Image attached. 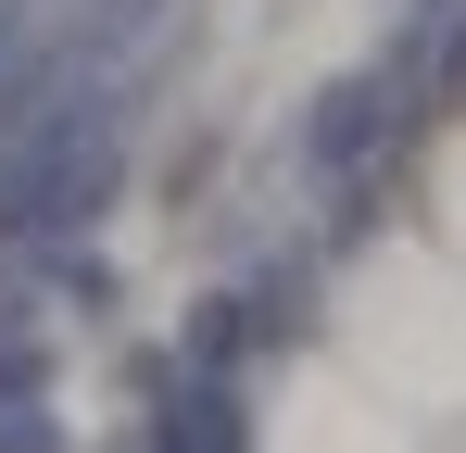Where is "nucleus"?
Here are the masks:
<instances>
[{
  "instance_id": "1",
  "label": "nucleus",
  "mask_w": 466,
  "mask_h": 453,
  "mask_svg": "<svg viewBox=\"0 0 466 453\" xmlns=\"http://www.w3.org/2000/svg\"><path fill=\"white\" fill-rule=\"evenodd\" d=\"M315 340H328L340 366H366L416 428L466 441V265H454L416 215L366 226V239L328 265V290H315Z\"/></svg>"
},
{
  "instance_id": "2",
  "label": "nucleus",
  "mask_w": 466,
  "mask_h": 453,
  "mask_svg": "<svg viewBox=\"0 0 466 453\" xmlns=\"http://www.w3.org/2000/svg\"><path fill=\"white\" fill-rule=\"evenodd\" d=\"M252 453H441V428H416V416H403L366 366H340L328 340H303L290 366L265 378Z\"/></svg>"
},
{
  "instance_id": "3",
  "label": "nucleus",
  "mask_w": 466,
  "mask_h": 453,
  "mask_svg": "<svg viewBox=\"0 0 466 453\" xmlns=\"http://www.w3.org/2000/svg\"><path fill=\"white\" fill-rule=\"evenodd\" d=\"M403 215H416V226L466 265V101H441V114H429V139H416V202H403Z\"/></svg>"
},
{
  "instance_id": "4",
  "label": "nucleus",
  "mask_w": 466,
  "mask_h": 453,
  "mask_svg": "<svg viewBox=\"0 0 466 453\" xmlns=\"http://www.w3.org/2000/svg\"><path fill=\"white\" fill-rule=\"evenodd\" d=\"M441 453H466V441H441Z\"/></svg>"
}]
</instances>
